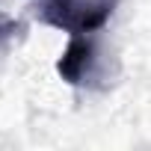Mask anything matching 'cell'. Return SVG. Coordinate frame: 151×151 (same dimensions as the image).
I'll return each mask as SVG.
<instances>
[{
    "label": "cell",
    "mask_w": 151,
    "mask_h": 151,
    "mask_svg": "<svg viewBox=\"0 0 151 151\" xmlns=\"http://www.w3.org/2000/svg\"><path fill=\"white\" fill-rule=\"evenodd\" d=\"M36 15L68 33V36H89L98 33L116 12L119 0H33Z\"/></svg>",
    "instance_id": "cell-1"
},
{
    "label": "cell",
    "mask_w": 151,
    "mask_h": 151,
    "mask_svg": "<svg viewBox=\"0 0 151 151\" xmlns=\"http://www.w3.org/2000/svg\"><path fill=\"white\" fill-rule=\"evenodd\" d=\"M59 77L71 86H95L98 80L107 77V65L98 42L92 36H71L68 47L62 50L56 62Z\"/></svg>",
    "instance_id": "cell-2"
},
{
    "label": "cell",
    "mask_w": 151,
    "mask_h": 151,
    "mask_svg": "<svg viewBox=\"0 0 151 151\" xmlns=\"http://www.w3.org/2000/svg\"><path fill=\"white\" fill-rule=\"evenodd\" d=\"M18 33H21V24H18L15 18H9V15L0 12V45L9 42V39H12V36H18Z\"/></svg>",
    "instance_id": "cell-3"
}]
</instances>
